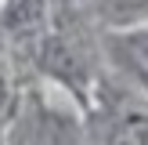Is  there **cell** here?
<instances>
[{"label": "cell", "instance_id": "7a4b0ae2", "mask_svg": "<svg viewBox=\"0 0 148 145\" xmlns=\"http://www.w3.org/2000/svg\"><path fill=\"white\" fill-rule=\"evenodd\" d=\"M98 11L112 26H141L148 22V0H98Z\"/></svg>", "mask_w": 148, "mask_h": 145}, {"label": "cell", "instance_id": "6da1fadb", "mask_svg": "<svg viewBox=\"0 0 148 145\" xmlns=\"http://www.w3.org/2000/svg\"><path fill=\"white\" fill-rule=\"evenodd\" d=\"M116 47H119L123 62H130L134 72H141L148 80V22H141V26H123Z\"/></svg>", "mask_w": 148, "mask_h": 145}, {"label": "cell", "instance_id": "3957f363", "mask_svg": "<svg viewBox=\"0 0 148 145\" xmlns=\"http://www.w3.org/2000/svg\"><path fill=\"white\" fill-rule=\"evenodd\" d=\"M40 14H43L40 0H18V4L11 7V22H14L18 29H25V26H33V22H40Z\"/></svg>", "mask_w": 148, "mask_h": 145}]
</instances>
